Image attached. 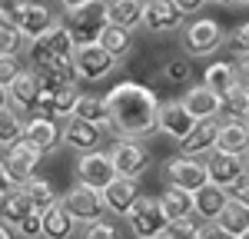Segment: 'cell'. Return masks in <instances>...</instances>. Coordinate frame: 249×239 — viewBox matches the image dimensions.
<instances>
[{
    "mask_svg": "<svg viewBox=\"0 0 249 239\" xmlns=\"http://www.w3.org/2000/svg\"><path fill=\"white\" fill-rule=\"evenodd\" d=\"M153 239H163V236H153Z\"/></svg>",
    "mask_w": 249,
    "mask_h": 239,
    "instance_id": "obj_56",
    "label": "cell"
},
{
    "mask_svg": "<svg viewBox=\"0 0 249 239\" xmlns=\"http://www.w3.org/2000/svg\"><path fill=\"white\" fill-rule=\"evenodd\" d=\"M7 103H10L7 100V86H0V110H7Z\"/></svg>",
    "mask_w": 249,
    "mask_h": 239,
    "instance_id": "obj_51",
    "label": "cell"
},
{
    "mask_svg": "<svg viewBox=\"0 0 249 239\" xmlns=\"http://www.w3.org/2000/svg\"><path fill=\"white\" fill-rule=\"evenodd\" d=\"M199 239H236V236H230L219 222H206V226H199Z\"/></svg>",
    "mask_w": 249,
    "mask_h": 239,
    "instance_id": "obj_46",
    "label": "cell"
},
{
    "mask_svg": "<svg viewBox=\"0 0 249 239\" xmlns=\"http://www.w3.org/2000/svg\"><path fill=\"white\" fill-rule=\"evenodd\" d=\"M232 3H239V7H249V0H232Z\"/></svg>",
    "mask_w": 249,
    "mask_h": 239,
    "instance_id": "obj_53",
    "label": "cell"
},
{
    "mask_svg": "<svg viewBox=\"0 0 249 239\" xmlns=\"http://www.w3.org/2000/svg\"><path fill=\"white\" fill-rule=\"evenodd\" d=\"M107 17L113 27H123V30H133L143 20V0H110L107 3Z\"/></svg>",
    "mask_w": 249,
    "mask_h": 239,
    "instance_id": "obj_27",
    "label": "cell"
},
{
    "mask_svg": "<svg viewBox=\"0 0 249 239\" xmlns=\"http://www.w3.org/2000/svg\"><path fill=\"white\" fill-rule=\"evenodd\" d=\"M163 179H166V186H183V189L196 193L199 186L210 183V173H206V163L179 153V156H170L163 163Z\"/></svg>",
    "mask_w": 249,
    "mask_h": 239,
    "instance_id": "obj_8",
    "label": "cell"
},
{
    "mask_svg": "<svg viewBox=\"0 0 249 239\" xmlns=\"http://www.w3.org/2000/svg\"><path fill=\"white\" fill-rule=\"evenodd\" d=\"M73 53H77V43L63 20L50 34H43L40 40L30 43V63L43 80V90H57L63 83H80L77 70H73Z\"/></svg>",
    "mask_w": 249,
    "mask_h": 239,
    "instance_id": "obj_2",
    "label": "cell"
},
{
    "mask_svg": "<svg viewBox=\"0 0 249 239\" xmlns=\"http://www.w3.org/2000/svg\"><path fill=\"white\" fill-rule=\"evenodd\" d=\"M0 239H17V233H14L7 222H0Z\"/></svg>",
    "mask_w": 249,
    "mask_h": 239,
    "instance_id": "obj_49",
    "label": "cell"
},
{
    "mask_svg": "<svg viewBox=\"0 0 249 239\" xmlns=\"http://www.w3.org/2000/svg\"><path fill=\"white\" fill-rule=\"evenodd\" d=\"M73 216L67 213V206L57 203V206H50L47 213H43V239H70L73 236Z\"/></svg>",
    "mask_w": 249,
    "mask_h": 239,
    "instance_id": "obj_28",
    "label": "cell"
},
{
    "mask_svg": "<svg viewBox=\"0 0 249 239\" xmlns=\"http://www.w3.org/2000/svg\"><path fill=\"white\" fill-rule=\"evenodd\" d=\"M63 3V10H73V7H83V3H90V0H60Z\"/></svg>",
    "mask_w": 249,
    "mask_h": 239,
    "instance_id": "obj_50",
    "label": "cell"
},
{
    "mask_svg": "<svg viewBox=\"0 0 249 239\" xmlns=\"http://www.w3.org/2000/svg\"><path fill=\"white\" fill-rule=\"evenodd\" d=\"M10 186H17V183H14V179L7 176V170H3V163H0V196H3V193H7Z\"/></svg>",
    "mask_w": 249,
    "mask_h": 239,
    "instance_id": "obj_48",
    "label": "cell"
},
{
    "mask_svg": "<svg viewBox=\"0 0 249 239\" xmlns=\"http://www.w3.org/2000/svg\"><path fill=\"white\" fill-rule=\"evenodd\" d=\"M216 137H219V117L196 120L190 137L179 139V153H183V156H206L210 150H216Z\"/></svg>",
    "mask_w": 249,
    "mask_h": 239,
    "instance_id": "obj_20",
    "label": "cell"
},
{
    "mask_svg": "<svg viewBox=\"0 0 249 239\" xmlns=\"http://www.w3.org/2000/svg\"><path fill=\"white\" fill-rule=\"evenodd\" d=\"M230 199L243 203V206L249 209V173H243V176H239V179L230 186Z\"/></svg>",
    "mask_w": 249,
    "mask_h": 239,
    "instance_id": "obj_43",
    "label": "cell"
},
{
    "mask_svg": "<svg viewBox=\"0 0 249 239\" xmlns=\"http://www.w3.org/2000/svg\"><path fill=\"white\" fill-rule=\"evenodd\" d=\"M203 86L213 90L216 97L223 100L236 86V73H232V63H210L206 67V77H203Z\"/></svg>",
    "mask_w": 249,
    "mask_h": 239,
    "instance_id": "obj_31",
    "label": "cell"
},
{
    "mask_svg": "<svg viewBox=\"0 0 249 239\" xmlns=\"http://www.w3.org/2000/svg\"><path fill=\"white\" fill-rule=\"evenodd\" d=\"M160 203H163V209H166V216L179 219V216H193V193L190 189H183V186H166L163 189V196H160Z\"/></svg>",
    "mask_w": 249,
    "mask_h": 239,
    "instance_id": "obj_30",
    "label": "cell"
},
{
    "mask_svg": "<svg viewBox=\"0 0 249 239\" xmlns=\"http://www.w3.org/2000/svg\"><path fill=\"white\" fill-rule=\"evenodd\" d=\"M20 43V34L14 30V23H7V20H0V57H7V53H14Z\"/></svg>",
    "mask_w": 249,
    "mask_h": 239,
    "instance_id": "obj_41",
    "label": "cell"
},
{
    "mask_svg": "<svg viewBox=\"0 0 249 239\" xmlns=\"http://www.w3.org/2000/svg\"><path fill=\"white\" fill-rule=\"evenodd\" d=\"M196 126V120L190 117V110L183 106V100H166L160 103V113H156V133H166L170 139H186L190 130Z\"/></svg>",
    "mask_w": 249,
    "mask_h": 239,
    "instance_id": "obj_15",
    "label": "cell"
},
{
    "mask_svg": "<svg viewBox=\"0 0 249 239\" xmlns=\"http://www.w3.org/2000/svg\"><path fill=\"white\" fill-rule=\"evenodd\" d=\"M17 139H23V117L14 106H7V110H0V150L14 146Z\"/></svg>",
    "mask_w": 249,
    "mask_h": 239,
    "instance_id": "obj_34",
    "label": "cell"
},
{
    "mask_svg": "<svg viewBox=\"0 0 249 239\" xmlns=\"http://www.w3.org/2000/svg\"><path fill=\"white\" fill-rule=\"evenodd\" d=\"M80 239H123V236H120V229H116L113 222L96 219V222H87V226H83V236Z\"/></svg>",
    "mask_w": 249,
    "mask_h": 239,
    "instance_id": "obj_38",
    "label": "cell"
},
{
    "mask_svg": "<svg viewBox=\"0 0 249 239\" xmlns=\"http://www.w3.org/2000/svg\"><path fill=\"white\" fill-rule=\"evenodd\" d=\"M216 150H223V153H236V156H246V153H249V123H246V120H236V117L219 120Z\"/></svg>",
    "mask_w": 249,
    "mask_h": 239,
    "instance_id": "obj_23",
    "label": "cell"
},
{
    "mask_svg": "<svg viewBox=\"0 0 249 239\" xmlns=\"http://www.w3.org/2000/svg\"><path fill=\"white\" fill-rule=\"evenodd\" d=\"M140 27H146L150 34H170L176 27H183V10L173 0H143Z\"/></svg>",
    "mask_w": 249,
    "mask_h": 239,
    "instance_id": "obj_16",
    "label": "cell"
},
{
    "mask_svg": "<svg viewBox=\"0 0 249 239\" xmlns=\"http://www.w3.org/2000/svg\"><path fill=\"white\" fill-rule=\"evenodd\" d=\"M206 173H210V183L230 189L236 179L246 173V159L236 156V153H223V150H210L206 153Z\"/></svg>",
    "mask_w": 249,
    "mask_h": 239,
    "instance_id": "obj_17",
    "label": "cell"
},
{
    "mask_svg": "<svg viewBox=\"0 0 249 239\" xmlns=\"http://www.w3.org/2000/svg\"><path fill=\"white\" fill-rule=\"evenodd\" d=\"M27 0H0V20H7V23H14V17L20 14V7H23Z\"/></svg>",
    "mask_w": 249,
    "mask_h": 239,
    "instance_id": "obj_45",
    "label": "cell"
},
{
    "mask_svg": "<svg viewBox=\"0 0 249 239\" xmlns=\"http://www.w3.org/2000/svg\"><path fill=\"white\" fill-rule=\"evenodd\" d=\"M100 196H103V209H107V213L126 216V209H130L136 203V196H140V186H136V179H130V176H113L100 189Z\"/></svg>",
    "mask_w": 249,
    "mask_h": 239,
    "instance_id": "obj_18",
    "label": "cell"
},
{
    "mask_svg": "<svg viewBox=\"0 0 249 239\" xmlns=\"http://www.w3.org/2000/svg\"><path fill=\"white\" fill-rule=\"evenodd\" d=\"M179 10H183V17H196L203 7H206V0H173Z\"/></svg>",
    "mask_w": 249,
    "mask_h": 239,
    "instance_id": "obj_47",
    "label": "cell"
},
{
    "mask_svg": "<svg viewBox=\"0 0 249 239\" xmlns=\"http://www.w3.org/2000/svg\"><path fill=\"white\" fill-rule=\"evenodd\" d=\"M103 137H107V133H103L100 126H93V123H87V120H80V117L63 120V146H70V150H77V153L96 150Z\"/></svg>",
    "mask_w": 249,
    "mask_h": 239,
    "instance_id": "obj_19",
    "label": "cell"
},
{
    "mask_svg": "<svg viewBox=\"0 0 249 239\" xmlns=\"http://www.w3.org/2000/svg\"><path fill=\"white\" fill-rule=\"evenodd\" d=\"M243 159H246V173H249V153H246V156H243Z\"/></svg>",
    "mask_w": 249,
    "mask_h": 239,
    "instance_id": "obj_55",
    "label": "cell"
},
{
    "mask_svg": "<svg viewBox=\"0 0 249 239\" xmlns=\"http://www.w3.org/2000/svg\"><path fill=\"white\" fill-rule=\"evenodd\" d=\"M23 139L34 143L40 153L47 156V153H57L60 146H63V126H60L53 117L37 113V117H30L23 123Z\"/></svg>",
    "mask_w": 249,
    "mask_h": 239,
    "instance_id": "obj_13",
    "label": "cell"
},
{
    "mask_svg": "<svg viewBox=\"0 0 249 239\" xmlns=\"http://www.w3.org/2000/svg\"><path fill=\"white\" fill-rule=\"evenodd\" d=\"M232 73H236V86H246L249 90V53L232 60Z\"/></svg>",
    "mask_w": 249,
    "mask_h": 239,
    "instance_id": "obj_44",
    "label": "cell"
},
{
    "mask_svg": "<svg viewBox=\"0 0 249 239\" xmlns=\"http://www.w3.org/2000/svg\"><path fill=\"white\" fill-rule=\"evenodd\" d=\"M236 239H249V229H246V233H243V236H236Z\"/></svg>",
    "mask_w": 249,
    "mask_h": 239,
    "instance_id": "obj_54",
    "label": "cell"
},
{
    "mask_svg": "<svg viewBox=\"0 0 249 239\" xmlns=\"http://www.w3.org/2000/svg\"><path fill=\"white\" fill-rule=\"evenodd\" d=\"M216 222L230 233V236H243L249 229V209L243 206V203H236V199H230L226 206H223V213L216 216Z\"/></svg>",
    "mask_w": 249,
    "mask_h": 239,
    "instance_id": "obj_32",
    "label": "cell"
},
{
    "mask_svg": "<svg viewBox=\"0 0 249 239\" xmlns=\"http://www.w3.org/2000/svg\"><path fill=\"white\" fill-rule=\"evenodd\" d=\"M206 3H216V7H230L232 0H206Z\"/></svg>",
    "mask_w": 249,
    "mask_h": 239,
    "instance_id": "obj_52",
    "label": "cell"
},
{
    "mask_svg": "<svg viewBox=\"0 0 249 239\" xmlns=\"http://www.w3.org/2000/svg\"><path fill=\"white\" fill-rule=\"evenodd\" d=\"M20 60L14 57V53H7V57H0V86H7L10 80H17L20 77Z\"/></svg>",
    "mask_w": 249,
    "mask_h": 239,
    "instance_id": "obj_42",
    "label": "cell"
},
{
    "mask_svg": "<svg viewBox=\"0 0 249 239\" xmlns=\"http://www.w3.org/2000/svg\"><path fill=\"white\" fill-rule=\"evenodd\" d=\"M126 222H130V233L136 239H153L163 236L166 226H170V216L163 209V203L153 196H136V203L126 209Z\"/></svg>",
    "mask_w": 249,
    "mask_h": 239,
    "instance_id": "obj_4",
    "label": "cell"
},
{
    "mask_svg": "<svg viewBox=\"0 0 249 239\" xmlns=\"http://www.w3.org/2000/svg\"><path fill=\"white\" fill-rule=\"evenodd\" d=\"M23 193L30 196V203H34V209H37V213H47L50 206H57V203H60L53 183H50V179H43V176H30L27 183H23Z\"/></svg>",
    "mask_w": 249,
    "mask_h": 239,
    "instance_id": "obj_29",
    "label": "cell"
},
{
    "mask_svg": "<svg viewBox=\"0 0 249 239\" xmlns=\"http://www.w3.org/2000/svg\"><path fill=\"white\" fill-rule=\"evenodd\" d=\"M163 239H199V226L193 222V216H179L166 226Z\"/></svg>",
    "mask_w": 249,
    "mask_h": 239,
    "instance_id": "obj_37",
    "label": "cell"
},
{
    "mask_svg": "<svg viewBox=\"0 0 249 239\" xmlns=\"http://www.w3.org/2000/svg\"><path fill=\"white\" fill-rule=\"evenodd\" d=\"M57 23H60V17L53 14V10H47V7L37 3V0H27V3L20 7V14L14 17V30L20 34V40L34 43V40H40L43 34H50Z\"/></svg>",
    "mask_w": 249,
    "mask_h": 239,
    "instance_id": "obj_9",
    "label": "cell"
},
{
    "mask_svg": "<svg viewBox=\"0 0 249 239\" xmlns=\"http://www.w3.org/2000/svg\"><path fill=\"white\" fill-rule=\"evenodd\" d=\"M40 93H43V80H40L37 70H20V77L7 83V100H10V106L17 110L20 117L37 110Z\"/></svg>",
    "mask_w": 249,
    "mask_h": 239,
    "instance_id": "obj_12",
    "label": "cell"
},
{
    "mask_svg": "<svg viewBox=\"0 0 249 239\" xmlns=\"http://www.w3.org/2000/svg\"><path fill=\"white\" fill-rule=\"evenodd\" d=\"M107 106H110V120H113V133L130 139H146L156 133V113H160V97L150 86L126 80L116 83L107 93Z\"/></svg>",
    "mask_w": 249,
    "mask_h": 239,
    "instance_id": "obj_1",
    "label": "cell"
},
{
    "mask_svg": "<svg viewBox=\"0 0 249 239\" xmlns=\"http://www.w3.org/2000/svg\"><path fill=\"white\" fill-rule=\"evenodd\" d=\"M230 203V189L216 186V183H206L193 193V216H199L203 222H216V216L223 213V206Z\"/></svg>",
    "mask_w": 249,
    "mask_h": 239,
    "instance_id": "obj_22",
    "label": "cell"
},
{
    "mask_svg": "<svg viewBox=\"0 0 249 239\" xmlns=\"http://www.w3.org/2000/svg\"><path fill=\"white\" fill-rule=\"evenodd\" d=\"M120 60L113 53H107L100 43H87V47H77L73 53V70H77V80H87V83H96V80L110 77L116 70Z\"/></svg>",
    "mask_w": 249,
    "mask_h": 239,
    "instance_id": "obj_10",
    "label": "cell"
},
{
    "mask_svg": "<svg viewBox=\"0 0 249 239\" xmlns=\"http://www.w3.org/2000/svg\"><path fill=\"white\" fill-rule=\"evenodd\" d=\"M77 97H80L77 83H63V86H57V90H43V93H40L37 110L47 113V117H53V120H67V117H73Z\"/></svg>",
    "mask_w": 249,
    "mask_h": 239,
    "instance_id": "obj_21",
    "label": "cell"
},
{
    "mask_svg": "<svg viewBox=\"0 0 249 239\" xmlns=\"http://www.w3.org/2000/svg\"><path fill=\"white\" fill-rule=\"evenodd\" d=\"M73 173H77V183H87V186H96V189H103V186L116 176L113 159H110V153H103V150L80 153Z\"/></svg>",
    "mask_w": 249,
    "mask_h": 239,
    "instance_id": "obj_14",
    "label": "cell"
},
{
    "mask_svg": "<svg viewBox=\"0 0 249 239\" xmlns=\"http://www.w3.org/2000/svg\"><path fill=\"white\" fill-rule=\"evenodd\" d=\"M110 159H113V170L116 176H130V179H140L146 170H150V146L143 139H130V137H120L110 150Z\"/></svg>",
    "mask_w": 249,
    "mask_h": 239,
    "instance_id": "obj_5",
    "label": "cell"
},
{
    "mask_svg": "<svg viewBox=\"0 0 249 239\" xmlns=\"http://www.w3.org/2000/svg\"><path fill=\"white\" fill-rule=\"evenodd\" d=\"M3 170H7V176L14 179L17 186H23L30 176H37V166L43 163V153H40L34 143H27V139H17L14 146H7V153H3Z\"/></svg>",
    "mask_w": 249,
    "mask_h": 239,
    "instance_id": "obj_11",
    "label": "cell"
},
{
    "mask_svg": "<svg viewBox=\"0 0 249 239\" xmlns=\"http://www.w3.org/2000/svg\"><path fill=\"white\" fill-rule=\"evenodd\" d=\"M73 117H80V120H87V123H93V126H100L103 133H113L110 106H107V100H103V97H93V93H80L77 103H73Z\"/></svg>",
    "mask_w": 249,
    "mask_h": 239,
    "instance_id": "obj_25",
    "label": "cell"
},
{
    "mask_svg": "<svg viewBox=\"0 0 249 239\" xmlns=\"http://www.w3.org/2000/svg\"><path fill=\"white\" fill-rule=\"evenodd\" d=\"M223 113L236 120H249V90L246 86H232L223 97Z\"/></svg>",
    "mask_w": 249,
    "mask_h": 239,
    "instance_id": "obj_35",
    "label": "cell"
},
{
    "mask_svg": "<svg viewBox=\"0 0 249 239\" xmlns=\"http://www.w3.org/2000/svg\"><path fill=\"white\" fill-rule=\"evenodd\" d=\"M100 47L107 50V53H113L116 60H123L130 50H133V40H130V30H123V27H113V23H107L103 27V34H100Z\"/></svg>",
    "mask_w": 249,
    "mask_h": 239,
    "instance_id": "obj_33",
    "label": "cell"
},
{
    "mask_svg": "<svg viewBox=\"0 0 249 239\" xmlns=\"http://www.w3.org/2000/svg\"><path fill=\"white\" fill-rule=\"evenodd\" d=\"M30 213H34V203L23 193V186H10V189L0 196V222H7L14 233H17V226L30 216Z\"/></svg>",
    "mask_w": 249,
    "mask_h": 239,
    "instance_id": "obj_24",
    "label": "cell"
},
{
    "mask_svg": "<svg viewBox=\"0 0 249 239\" xmlns=\"http://www.w3.org/2000/svg\"><path fill=\"white\" fill-rule=\"evenodd\" d=\"M226 47H230L236 57H246V53H249V20H246V23H239L230 37H226Z\"/></svg>",
    "mask_w": 249,
    "mask_h": 239,
    "instance_id": "obj_39",
    "label": "cell"
},
{
    "mask_svg": "<svg viewBox=\"0 0 249 239\" xmlns=\"http://www.w3.org/2000/svg\"><path fill=\"white\" fill-rule=\"evenodd\" d=\"M246 123H249V120H246Z\"/></svg>",
    "mask_w": 249,
    "mask_h": 239,
    "instance_id": "obj_57",
    "label": "cell"
},
{
    "mask_svg": "<svg viewBox=\"0 0 249 239\" xmlns=\"http://www.w3.org/2000/svg\"><path fill=\"white\" fill-rule=\"evenodd\" d=\"M183 106L190 110V117H193V120H213V117H219V113H223V100L216 97L213 90H206L203 83L186 90V97H183Z\"/></svg>",
    "mask_w": 249,
    "mask_h": 239,
    "instance_id": "obj_26",
    "label": "cell"
},
{
    "mask_svg": "<svg viewBox=\"0 0 249 239\" xmlns=\"http://www.w3.org/2000/svg\"><path fill=\"white\" fill-rule=\"evenodd\" d=\"M60 203L67 206V213L73 216V222H96V219H103V196H100V189L96 186H87V183H77V186H70Z\"/></svg>",
    "mask_w": 249,
    "mask_h": 239,
    "instance_id": "obj_6",
    "label": "cell"
},
{
    "mask_svg": "<svg viewBox=\"0 0 249 239\" xmlns=\"http://www.w3.org/2000/svg\"><path fill=\"white\" fill-rule=\"evenodd\" d=\"M223 43H226V34H223V27L213 17H196L183 30V50L190 57H206L213 50H219Z\"/></svg>",
    "mask_w": 249,
    "mask_h": 239,
    "instance_id": "obj_7",
    "label": "cell"
},
{
    "mask_svg": "<svg viewBox=\"0 0 249 239\" xmlns=\"http://www.w3.org/2000/svg\"><path fill=\"white\" fill-rule=\"evenodd\" d=\"M190 77H193V67L186 57H170L163 63V80L166 83H186Z\"/></svg>",
    "mask_w": 249,
    "mask_h": 239,
    "instance_id": "obj_36",
    "label": "cell"
},
{
    "mask_svg": "<svg viewBox=\"0 0 249 239\" xmlns=\"http://www.w3.org/2000/svg\"><path fill=\"white\" fill-rule=\"evenodd\" d=\"M17 233L23 239H43V213H37V209H34V213H30V216L17 226Z\"/></svg>",
    "mask_w": 249,
    "mask_h": 239,
    "instance_id": "obj_40",
    "label": "cell"
},
{
    "mask_svg": "<svg viewBox=\"0 0 249 239\" xmlns=\"http://www.w3.org/2000/svg\"><path fill=\"white\" fill-rule=\"evenodd\" d=\"M110 23L107 17V0H90L83 7H73L67 10V30L77 47H87V43H100V34L103 27Z\"/></svg>",
    "mask_w": 249,
    "mask_h": 239,
    "instance_id": "obj_3",
    "label": "cell"
}]
</instances>
